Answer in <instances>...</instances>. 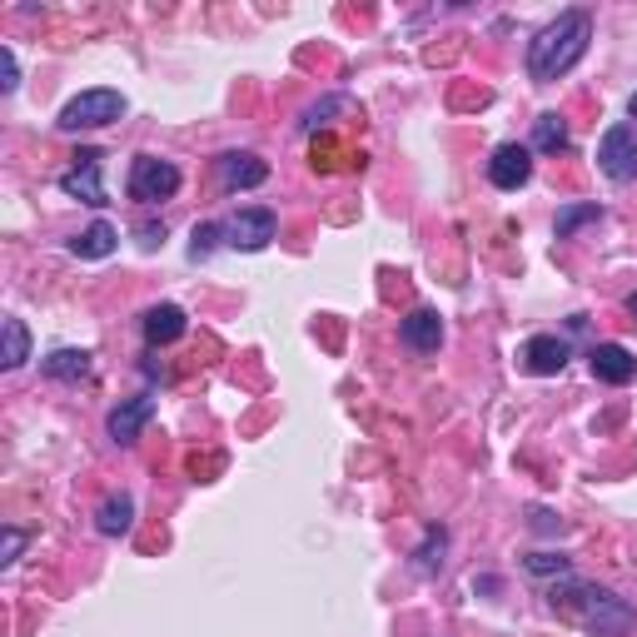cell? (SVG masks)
I'll list each match as a JSON object with an SVG mask.
<instances>
[{"mask_svg": "<svg viewBox=\"0 0 637 637\" xmlns=\"http://www.w3.org/2000/svg\"><path fill=\"white\" fill-rule=\"evenodd\" d=\"M20 85V65H15V50H0V90H6V95H10V90H15Z\"/></svg>", "mask_w": 637, "mask_h": 637, "instance_id": "obj_24", "label": "cell"}, {"mask_svg": "<svg viewBox=\"0 0 637 637\" xmlns=\"http://www.w3.org/2000/svg\"><path fill=\"white\" fill-rule=\"evenodd\" d=\"M0 328H6V354H0V364H6V368H20V364L30 358V328L20 324V318H6Z\"/></svg>", "mask_w": 637, "mask_h": 637, "instance_id": "obj_19", "label": "cell"}, {"mask_svg": "<svg viewBox=\"0 0 637 637\" xmlns=\"http://www.w3.org/2000/svg\"><path fill=\"white\" fill-rule=\"evenodd\" d=\"M597 165H603L607 179H633L637 175V135L633 125H613L597 145Z\"/></svg>", "mask_w": 637, "mask_h": 637, "instance_id": "obj_7", "label": "cell"}, {"mask_svg": "<svg viewBox=\"0 0 637 637\" xmlns=\"http://www.w3.org/2000/svg\"><path fill=\"white\" fill-rule=\"evenodd\" d=\"M587 40H593V15L587 10H563L553 25L537 30V40L528 45V75L533 80H563L577 60L587 55Z\"/></svg>", "mask_w": 637, "mask_h": 637, "instance_id": "obj_2", "label": "cell"}, {"mask_svg": "<svg viewBox=\"0 0 637 637\" xmlns=\"http://www.w3.org/2000/svg\"><path fill=\"white\" fill-rule=\"evenodd\" d=\"M593 219H603V209H597V205H567V209H557L553 234L557 239H573V229L577 224H593Z\"/></svg>", "mask_w": 637, "mask_h": 637, "instance_id": "obj_20", "label": "cell"}, {"mask_svg": "<svg viewBox=\"0 0 637 637\" xmlns=\"http://www.w3.org/2000/svg\"><path fill=\"white\" fill-rule=\"evenodd\" d=\"M488 179L498 189H523L533 179V149L528 145H498L493 159H488Z\"/></svg>", "mask_w": 637, "mask_h": 637, "instance_id": "obj_8", "label": "cell"}, {"mask_svg": "<svg viewBox=\"0 0 637 637\" xmlns=\"http://www.w3.org/2000/svg\"><path fill=\"white\" fill-rule=\"evenodd\" d=\"M155 418V394H135V398H125L119 408H109V438L115 443H135L139 438V428Z\"/></svg>", "mask_w": 637, "mask_h": 637, "instance_id": "obj_10", "label": "cell"}, {"mask_svg": "<svg viewBox=\"0 0 637 637\" xmlns=\"http://www.w3.org/2000/svg\"><path fill=\"white\" fill-rule=\"evenodd\" d=\"M100 165H105V155H100L95 145H85L75 155V165L60 175V189H65L70 199H80V205H90V209H105L109 199H105V185H100Z\"/></svg>", "mask_w": 637, "mask_h": 637, "instance_id": "obj_5", "label": "cell"}, {"mask_svg": "<svg viewBox=\"0 0 637 637\" xmlns=\"http://www.w3.org/2000/svg\"><path fill=\"white\" fill-rule=\"evenodd\" d=\"M627 115H633V119H637V90H633V100H627Z\"/></svg>", "mask_w": 637, "mask_h": 637, "instance_id": "obj_29", "label": "cell"}, {"mask_svg": "<svg viewBox=\"0 0 637 637\" xmlns=\"http://www.w3.org/2000/svg\"><path fill=\"white\" fill-rule=\"evenodd\" d=\"M518 358H523L528 374L553 378V374H563V368H567V344H563L557 334H533V338L523 344V354H518Z\"/></svg>", "mask_w": 637, "mask_h": 637, "instance_id": "obj_9", "label": "cell"}, {"mask_svg": "<svg viewBox=\"0 0 637 637\" xmlns=\"http://www.w3.org/2000/svg\"><path fill=\"white\" fill-rule=\"evenodd\" d=\"M139 234H145V249H155V244H159V234H165V229H155V224H145V229H139Z\"/></svg>", "mask_w": 637, "mask_h": 637, "instance_id": "obj_27", "label": "cell"}, {"mask_svg": "<svg viewBox=\"0 0 637 637\" xmlns=\"http://www.w3.org/2000/svg\"><path fill=\"white\" fill-rule=\"evenodd\" d=\"M533 528H537V533H563V523H557L547 508H533Z\"/></svg>", "mask_w": 637, "mask_h": 637, "instance_id": "obj_26", "label": "cell"}, {"mask_svg": "<svg viewBox=\"0 0 637 637\" xmlns=\"http://www.w3.org/2000/svg\"><path fill=\"white\" fill-rule=\"evenodd\" d=\"M125 115V95L119 90H85V95L65 100V109H60V129H100V125H115V119Z\"/></svg>", "mask_w": 637, "mask_h": 637, "instance_id": "obj_3", "label": "cell"}, {"mask_svg": "<svg viewBox=\"0 0 637 637\" xmlns=\"http://www.w3.org/2000/svg\"><path fill=\"white\" fill-rule=\"evenodd\" d=\"M269 179V165L249 149H234V155H219V185L224 189H259Z\"/></svg>", "mask_w": 637, "mask_h": 637, "instance_id": "obj_12", "label": "cell"}, {"mask_svg": "<svg viewBox=\"0 0 637 637\" xmlns=\"http://www.w3.org/2000/svg\"><path fill=\"white\" fill-rule=\"evenodd\" d=\"M95 528L105 537H125L129 528H135V498H129V493H109L105 503H100V513H95Z\"/></svg>", "mask_w": 637, "mask_h": 637, "instance_id": "obj_15", "label": "cell"}, {"mask_svg": "<svg viewBox=\"0 0 637 637\" xmlns=\"http://www.w3.org/2000/svg\"><path fill=\"white\" fill-rule=\"evenodd\" d=\"M20 547H25V533H20V528H6V553H0V563H15L20 557Z\"/></svg>", "mask_w": 637, "mask_h": 637, "instance_id": "obj_25", "label": "cell"}, {"mask_svg": "<svg viewBox=\"0 0 637 637\" xmlns=\"http://www.w3.org/2000/svg\"><path fill=\"white\" fill-rule=\"evenodd\" d=\"M528 573H533V577H547V573H557V577H563V573H567V557L533 553V557H528Z\"/></svg>", "mask_w": 637, "mask_h": 637, "instance_id": "obj_23", "label": "cell"}, {"mask_svg": "<svg viewBox=\"0 0 637 637\" xmlns=\"http://www.w3.org/2000/svg\"><path fill=\"white\" fill-rule=\"evenodd\" d=\"M185 328H189V318H185V309H179V304H155V309H145V344H149V348L175 344Z\"/></svg>", "mask_w": 637, "mask_h": 637, "instance_id": "obj_14", "label": "cell"}, {"mask_svg": "<svg viewBox=\"0 0 637 637\" xmlns=\"http://www.w3.org/2000/svg\"><path fill=\"white\" fill-rule=\"evenodd\" d=\"M45 374L75 384V378L90 374V354H85V348H55V354H45Z\"/></svg>", "mask_w": 637, "mask_h": 637, "instance_id": "obj_17", "label": "cell"}, {"mask_svg": "<svg viewBox=\"0 0 637 637\" xmlns=\"http://www.w3.org/2000/svg\"><path fill=\"white\" fill-rule=\"evenodd\" d=\"M219 234H224L219 224H195V234H189V259H209V249H215Z\"/></svg>", "mask_w": 637, "mask_h": 637, "instance_id": "obj_22", "label": "cell"}, {"mask_svg": "<svg viewBox=\"0 0 637 637\" xmlns=\"http://www.w3.org/2000/svg\"><path fill=\"white\" fill-rule=\"evenodd\" d=\"M334 109H354V100H348V95H328V100H318V105L304 115V129H309V135H314L318 125H334V119H328Z\"/></svg>", "mask_w": 637, "mask_h": 637, "instance_id": "obj_21", "label": "cell"}, {"mask_svg": "<svg viewBox=\"0 0 637 637\" xmlns=\"http://www.w3.org/2000/svg\"><path fill=\"white\" fill-rule=\"evenodd\" d=\"M627 314H633V324H637V294H633V299H627Z\"/></svg>", "mask_w": 637, "mask_h": 637, "instance_id": "obj_28", "label": "cell"}, {"mask_svg": "<svg viewBox=\"0 0 637 637\" xmlns=\"http://www.w3.org/2000/svg\"><path fill=\"white\" fill-rule=\"evenodd\" d=\"M398 334H404V344L414 348V354H438V344H443V318H438V309H414Z\"/></svg>", "mask_w": 637, "mask_h": 637, "instance_id": "obj_13", "label": "cell"}, {"mask_svg": "<svg viewBox=\"0 0 637 637\" xmlns=\"http://www.w3.org/2000/svg\"><path fill=\"white\" fill-rule=\"evenodd\" d=\"M115 244H119V234H115V224H105V219H95L90 229H80V234L70 239V249H75L80 259H109Z\"/></svg>", "mask_w": 637, "mask_h": 637, "instance_id": "obj_16", "label": "cell"}, {"mask_svg": "<svg viewBox=\"0 0 637 637\" xmlns=\"http://www.w3.org/2000/svg\"><path fill=\"white\" fill-rule=\"evenodd\" d=\"M274 229H279L274 209H264V205L239 209V215L224 224V244H229V249H244V254H254V249H264L269 239H274Z\"/></svg>", "mask_w": 637, "mask_h": 637, "instance_id": "obj_6", "label": "cell"}, {"mask_svg": "<svg viewBox=\"0 0 637 637\" xmlns=\"http://www.w3.org/2000/svg\"><path fill=\"white\" fill-rule=\"evenodd\" d=\"M587 364H593V378H597V384L623 388V384H633V378H637V358L627 354L623 344H597L593 354H587Z\"/></svg>", "mask_w": 637, "mask_h": 637, "instance_id": "obj_11", "label": "cell"}, {"mask_svg": "<svg viewBox=\"0 0 637 637\" xmlns=\"http://www.w3.org/2000/svg\"><path fill=\"white\" fill-rule=\"evenodd\" d=\"M533 149H543V155H557V149H567V125H563V115H537L533 119Z\"/></svg>", "mask_w": 637, "mask_h": 637, "instance_id": "obj_18", "label": "cell"}, {"mask_svg": "<svg viewBox=\"0 0 637 637\" xmlns=\"http://www.w3.org/2000/svg\"><path fill=\"white\" fill-rule=\"evenodd\" d=\"M125 189H129V199H139V205H159V199H169L179 189V169L159 155H135Z\"/></svg>", "mask_w": 637, "mask_h": 637, "instance_id": "obj_4", "label": "cell"}, {"mask_svg": "<svg viewBox=\"0 0 637 637\" xmlns=\"http://www.w3.org/2000/svg\"><path fill=\"white\" fill-rule=\"evenodd\" d=\"M553 613L567 617L573 627H583L587 637H627L633 633V607L613 593V587H597V583H583V577H567V583L553 587Z\"/></svg>", "mask_w": 637, "mask_h": 637, "instance_id": "obj_1", "label": "cell"}]
</instances>
